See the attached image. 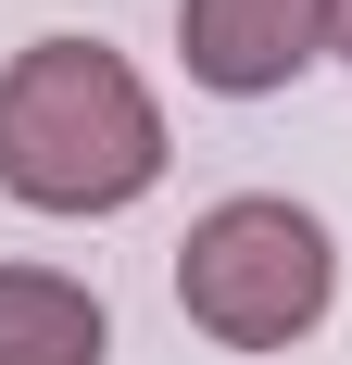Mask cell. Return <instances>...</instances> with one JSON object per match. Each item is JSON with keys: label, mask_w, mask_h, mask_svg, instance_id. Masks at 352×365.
I'll list each match as a JSON object with an SVG mask.
<instances>
[{"label": "cell", "mask_w": 352, "mask_h": 365, "mask_svg": "<svg viewBox=\"0 0 352 365\" xmlns=\"http://www.w3.org/2000/svg\"><path fill=\"white\" fill-rule=\"evenodd\" d=\"M327 302H340V240L327 215L277 202V189H239V202H214L189 215L176 240V315L227 353H289V340L327 328Z\"/></svg>", "instance_id": "2"}, {"label": "cell", "mask_w": 352, "mask_h": 365, "mask_svg": "<svg viewBox=\"0 0 352 365\" xmlns=\"http://www.w3.org/2000/svg\"><path fill=\"white\" fill-rule=\"evenodd\" d=\"M327 51H340V63H352V0H327Z\"/></svg>", "instance_id": "5"}, {"label": "cell", "mask_w": 352, "mask_h": 365, "mask_svg": "<svg viewBox=\"0 0 352 365\" xmlns=\"http://www.w3.org/2000/svg\"><path fill=\"white\" fill-rule=\"evenodd\" d=\"M0 365H113V315L63 264H0Z\"/></svg>", "instance_id": "4"}, {"label": "cell", "mask_w": 352, "mask_h": 365, "mask_svg": "<svg viewBox=\"0 0 352 365\" xmlns=\"http://www.w3.org/2000/svg\"><path fill=\"white\" fill-rule=\"evenodd\" d=\"M176 51L214 101H277L302 63H327V0H176Z\"/></svg>", "instance_id": "3"}, {"label": "cell", "mask_w": 352, "mask_h": 365, "mask_svg": "<svg viewBox=\"0 0 352 365\" xmlns=\"http://www.w3.org/2000/svg\"><path fill=\"white\" fill-rule=\"evenodd\" d=\"M0 189L26 215H126L164 189V101L101 38H26L0 63Z\"/></svg>", "instance_id": "1"}]
</instances>
